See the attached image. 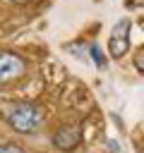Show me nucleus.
Listing matches in <instances>:
<instances>
[{"label":"nucleus","instance_id":"obj_7","mask_svg":"<svg viewBox=\"0 0 144 153\" xmlns=\"http://www.w3.org/2000/svg\"><path fill=\"white\" fill-rule=\"evenodd\" d=\"M91 55H94V60L98 62V67H103V60H101V53H98V48H91Z\"/></svg>","mask_w":144,"mask_h":153},{"label":"nucleus","instance_id":"obj_2","mask_svg":"<svg viewBox=\"0 0 144 153\" xmlns=\"http://www.w3.org/2000/svg\"><path fill=\"white\" fill-rule=\"evenodd\" d=\"M26 65L19 55L14 53H0V84H10L17 81L19 76H24Z\"/></svg>","mask_w":144,"mask_h":153},{"label":"nucleus","instance_id":"obj_4","mask_svg":"<svg viewBox=\"0 0 144 153\" xmlns=\"http://www.w3.org/2000/svg\"><path fill=\"white\" fill-rule=\"evenodd\" d=\"M82 134H79V127H65L60 131H55L53 136V143L60 148V151H72L77 143H79Z\"/></svg>","mask_w":144,"mask_h":153},{"label":"nucleus","instance_id":"obj_8","mask_svg":"<svg viewBox=\"0 0 144 153\" xmlns=\"http://www.w3.org/2000/svg\"><path fill=\"white\" fill-rule=\"evenodd\" d=\"M10 2H26V0H10Z\"/></svg>","mask_w":144,"mask_h":153},{"label":"nucleus","instance_id":"obj_5","mask_svg":"<svg viewBox=\"0 0 144 153\" xmlns=\"http://www.w3.org/2000/svg\"><path fill=\"white\" fill-rule=\"evenodd\" d=\"M0 153H24L19 146H14V143H2L0 146Z\"/></svg>","mask_w":144,"mask_h":153},{"label":"nucleus","instance_id":"obj_1","mask_svg":"<svg viewBox=\"0 0 144 153\" xmlns=\"http://www.w3.org/2000/svg\"><path fill=\"white\" fill-rule=\"evenodd\" d=\"M7 124L19 134H31L43 124V112L31 103H19L7 112Z\"/></svg>","mask_w":144,"mask_h":153},{"label":"nucleus","instance_id":"obj_3","mask_svg":"<svg viewBox=\"0 0 144 153\" xmlns=\"http://www.w3.org/2000/svg\"><path fill=\"white\" fill-rule=\"evenodd\" d=\"M127 31H130V19H120L113 31H110V41H108V50L113 57H122L130 50V41H127Z\"/></svg>","mask_w":144,"mask_h":153},{"label":"nucleus","instance_id":"obj_6","mask_svg":"<svg viewBox=\"0 0 144 153\" xmlns=\"http://www.w3.org/2000/svg\"><path fill=\"white\" fill-rule=\"evenodd\" d=\"M134 65H137V69H139V72L144 74V48H142V50L137 53V57H134Z\"/></svg>","mask_w":144,"mask_h":153}]
</instances>
